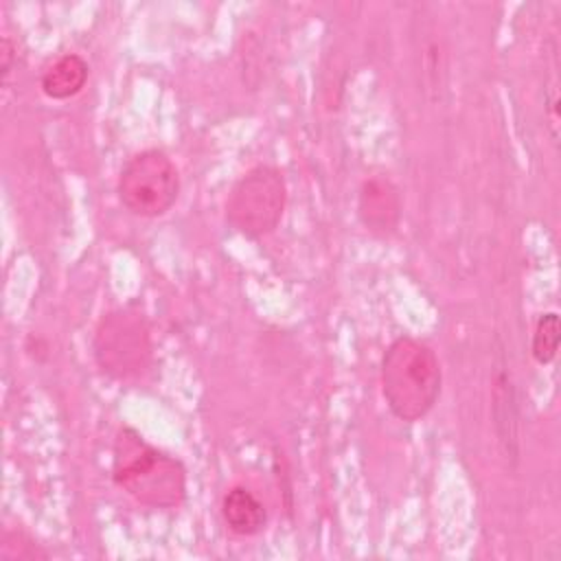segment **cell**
<instances>
[{
  "mask_svg": "<svg viewBox=\"0 0 561 561\" xmlns=\"http://www.w3.org/2000/svg\"><path fill=\"white\" fill-rule=\"evenodd\" d=\"M88 75H90V66L81 55L64 53L44 68L39 77V85L48 99L66 101L83 90Z\"/></svg>",
  "mask_w": 561,
  "mask_h": 561,
  "instance_id": "obj_8",
  "label": "cell"
},
{
  "mask_svg": "<svg viewBox=\"0 0 561 561\" xmlns=\"http://www.w3.org/2000/svg\"><path fill=\"white\" fill-rule=\"evenodd\" d=\"M287 206V182L278 167L256 164L248 169L226 197V221L248 239H261L276 230Z\"/></svg>",
  "mask_w": 561,
  "mask_h": 561,
  "instance_id": "obj_4",
  "label": "cell"
},
{
  "mask_svg": "<svg viewBox=\"0 0 561 561\" xmlns=\"http://www.w3.org/2000/svg\"><path fill=\"white\" fill-rule=\"evenodd\" d=\"M13 53H15V44L9 35L2 37V48H0V70H2V81L9 79L11 66H13Z\"/></svg>",
  "mask_w": 561,
  "mask_h": 561,
  "instance_id": "obj_12",
  "label": "cell"
},
{
  "mask_svg": "<svg viewBox=\"0 0 561 561\" xmlns=\"http://www.w3.org/2000/svg\"><path fill=\"white\" fill-rule=\"evenodd\" d=\"M493 419H495V432L500 436L504 454L511 458H517V410H515L513 383L506 373H500L495 377Z\"/></svg>",
  "mask_w": 561,
  "mask_h": 561,
  "instance_id": "obj_9",
  "label": "cell"
},
{
  "mask_svg": "<svg viewBox=\"0 0 561 561\" xmlns=\"http://www.w3.org/2000/svg\"><path fill=\"white\" fill-rule=\"evenodd\" d=\"M92 355L110 379L140 381L153 364V342L147 316L138 307H116L103 313L92 333Z\"/></svg>",
  "mask_w": 561,
  "mask_h": 561,
  "instance_id": "obj_3",
  "label": "cell"
},
{
  "mask_svg": "<svg viewBox=\"0 0 561 561\" xmlns=\"http://www.w3.org/2000/svg\"><path fill=\"white\" fill-rule=\"evenodd\" d=\"M559 340H561V322L557 311H546L539 316L533 340H530V353L537 364H550L557 357L559 351Z\"/></svg>",
  "mask_w": 561,
  "mask_h": 561,
  "instance_id": "obj_10",
  "label": "cell"
},
{
  "mask_svg": "<svg viewBox=\"0 0 561 561\" xmlns=\"http://www.w3.org/2000/svg\"><path fill=\"white\" fill-rule=\"evenodd\" d=\"M0 557L4 561H33V559H48V552L39 548L24 530H2L0 539Z\"/></svg>",
  "mask_w": 561,
  "mask_h": 561,
  "instance_id": "obj_11",
  "label": "cell"
},
{
  "mask_svg": "<svg viewBox=\"0 0 561 561\" xmlns=\"http://www.w3.org/2000/svg\"><path fill=\"white\" fill-rule=\"evenodd\" d=\"M116 193L131 215L160 217L180 197L178 167L162 149L136 151L118 173Z\"/></svg>",
  "mask_w": 561,
  "mask_h": 561,
  "instance_id": "obj_5",
  "label": "cell"
},
{
  "mask_svg": "<svg viewBox=\"0 0 561 561\" xmlns=\"http://www.w3.org/2000/svg\"><path fill=\"white\" fill-rule=\"evenodd\" d=\"M221 517L230 533L252 537L265 528L267 508L248 486H232L221 500Z\"/></svg>",
  "mask_w": 561,
  "mask_h": 561,
  "instance_id": "obj_7",
  "label": "cell"
},
{
  "mask_svg": "<svg viewBox=\"0 0 561 561\" xmlns=\"http://www.w3.org/2000/svg\"><path fill=\"white\" fill-rule=\"evenodd\" d=\"M379 377L388 410L403 423L421 421L436 405L443 388L438 355L412 335H399L386 346Z\"/></svg>",
  "mask_w": 561,
  "mask_h": 561,
  "instance_id": "obj_2",
  "label": "cell"
},
{
  "mask_svg": "<svg viewBox=\"0 0 561 561\" xmlns=\"http://www.w3.org/2000/svg\"><path fill=\"white\" fill-rule=\"evenodd\" d=\"M403 215L401 191L388 173H370L364 178L357 193V217L362 226L375 237H390L397 232Z\"/></svg>",
  "mask_w": 561,
  "mask_h": 561,
  "instance_id": "obj_6",
  "label": "cell"
},
{
  "mask_svg": "<svg viewBox=\"0 0 561 561\" xmlns=\"http://www.w3.org/2000/svg\"><path fill=\"white\" fill-rule=\"evenodd\" d=\"M112 480L147 508L171 511L186 500V469L180 458L153 447L129 427H118L112 445Z\"/></svg>",
  "mask_w": 561,
  "mask_h": 561,
  "instance_id": "obj_1",
  "label": "cell"
}]
</instances>
